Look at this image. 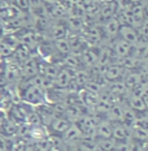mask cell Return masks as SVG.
Returning a JSON list of instances; mask_svg holds the SVG:
<instances>
[{
    "instance_id": "32",
    "label": "cell",
    "mask_w": 148,
    "mask_h": 151,
    "mask_svg": "<svg viewBox=\"0 0 148 151\" xmlns=\"http://www.w3.org/2000/svg\"><path fill=\"white\" fill-rule=\"evenodd\" d=\"M25 151H36L35 150V147H31V146H26V149H25Z\"/></svg>"
},
{
    "instance_id": "14",
    "label": "cell",
    "mask_w": 148,
    "mask_h": 151,
    "mask_svg": "<svg viewBox=\"0 0 148 151\" xmlns=\"http://www.w3.org/2000/svg\"><path fill=\"white\" fill-rule=\"evenodd\" d=\"M68 25L64 24H48V34L53 40L62 39L68 35Z\"/></svg>"
},
{
    "instance_id": "29",
    "label": "cell",
    "mask_w": 148,
    "mask_h": 151,
    "mask_svg": "<svg viewBox=\"0 0 148 151\" xmlns=\"http://www.w3.org/2000/svg\"><path fill=\"white\" fill-rule=\"evenodd\" d=\"M4 124V113L3 112H0V127Z\"/></svg>"
},
{
    "instance_id": "28",
    "label": "cell",
    "mask_w": 148,
    "mask_h": 151,
    "mask_svg": "<svg viewBox=\"0 0 148 151\" xmlns=\"http://www.w3.org/2000/svg\"><path fill=\"white\" fill-rule=\"evenodd\" d=\"M69 1H70V4L77 5V4H81V3H83V0H69Z\"/></svg>"
},
{
    "instance_id": "4",
    "label": "cell",
    "mask_w": 148,
    "mask_h": 151,
    "mask_svg": "<svg viewBox=\"0 0 148 151\" xmlns=\"http://www.w3.org/2000/svg\"><path fill=\"white\" fill-rule=\"evenodd\" d=\"M113 52H114L117 60L119 59H124L126 56L131 55V51H133V45H130L129 42L124 40L122 38H117V39H113V45L111 46Z\"/></svg>"
},
{
    "instance_id": "23",
    "label": "cell",
    "mask_w": 148,
    "mask_h": 151,
    "mask_svg": "<svg viewBox=\"0 0 148 151\" xmlns=\"http://www.w3.org/2000/svg\"><path fill=\"white\" fill-rule=\"evenodd\" d=\"M33 146L35 147L36 151H52L53 150V143H52L51 137L40 138V139L35 141V143Z\"/></svg>"
},
{
    "instance_id": "6",
    "label": "cell",
    "mask_w": 148,
    "mask_h": 151,
    "mask_svg": "<svg viewBox=\"0 0 148 151\" xmlns=\"http://www.w3.org/2000/svg\"><path fill=\"white\" fill-rule=\"evenodd\" d=\"M112 138H114L116 142H127L131 138V129L124 122H114Z\"/></svg>"
},
{
    "instance_id": "1",
    "label": "cell",
    "mask_w": 148,
    "mask_h": 151,
    "mask_svg": "<svg viewBox=\"0 0 148 151\" xmlns=\"http://www.w3.org/2000/svg\"><path fill=\"white\" fill-rule=\"evenodd\" d=\"M75 124L78 125V128L81 129L83 138L87 139H96V125L97 121L95 120V116L94 115H84L79 121H77Z\"/></svg>"
},
{
    "instance_id": "30",
    "label": "cell",
    "mask_w": 148,
    "mask_h": 151,
    "mask_svg": "<svg viewBox=\"0 0 148 151\" xmlns=\"http://www.w3.org/2000/svg\"><path fill=\"white\" fill-rule=\"evenodd\" d=\"M56 1H57V0H43V3H47V4H51V5H53Z\"/></svg>"
},
{
    "instance_id": "26",
    "label": "cell",
    "mask_w": 148,
    "mask_h": 151,
    "mask_svg": "<svg viewBox=\"0 0 148 151\" xmlns=\"http://www.w3.org/2000/svg\"><path fill=\"white\" fill-rule=\"evenodd\" d=\"M14 4H16V7L18 9H21V11H27V9L30 8L29 0H14Z\"/></svg>"
},
{
    "instance_id": "17",
    "label": "cell",
    "mask_w": 148,
    "mask_h": 151,
    "mask_svg": "<svg viewBox=\"0 0 148 151\" xmlns=\"http://www.w3.org/2000/svg\"><path fill=\"white\" fill-rule=\"evenodd\" d=\"M70 125H71V122L69 121L68 119H65L64 116H61V117H55L53 119L52 122L48 125V127L51 128L56 134H64L65 132L70 128Z\"/></svg>"
},
{
    "instance_id": "31",
    "label": "cell",
    "mask_w": 148,
    "mask_h": 151,
    "mask_svg": "<svg viewBox=\"0 0 148 151\" xmlns=\"http://www.w3.org/2000/svg\"><path fill=\"white\" fill-rule=\"evenodd\" d=\"M129 1H130L131 4L137 5V4H139V3H142V0H129Z\"/></svg>"
},
{
    "instance_id": "19",
    "label": "cell",
    "mask_w": 148,
    "mask_h": 151,
    "mask_svg": "<svg viewBox=\"0 0 148 151\" xmlns=\"http://www.w3.org/2000/svg\"><path fill=\"white\" fill-rule=\"evenodd\" d=\"M62 64H65V68L71 69V70L81 69V67H82L81 55H77V53H74V52H70L69 55L62 58Z\"/></svg>"
},
{
    "instance_id": "15",
    "label": "cell",
    "mask_w": 148,
    "mask_h": 151,
    "mask_svg": "<svg viewBox=\"0 0 148 151\" xmlns=\"http://www.w3.org/2000/svg\"><path fill=\"white\" fill-rule=\"evenodd\" d=\"M113 136V122L109 120H102L96 125V138H111Z\"/></svg>"
},
{
    "instance_id": "33",
    "label": "cell",
    "mask_w": 148,
    "mask_h": 151,
    "mask_svg": "<svg viewBox=\"0 0 148 151\" xmlns=\"http://www.w3.org/2000/svg\"><path fill=\"white\" fill-rule=\"evenodd\" d=\"M144 102H146V104H147V111H148V95L144 96Z\"/></svg>"
},
{
    "instance_id": "21",
    "label": "cell",
    "mask_w": 148,
    "mask_h": 151,
    "mask_svg": "<svg viewBox=\"0 0 148 151\" xmlns=\"http://www.w3.org/2000/svg\"><path fill=\"white\" fill-rule=\"evenodd\" d=\"M138 121V115L137 112L134 111V109H131L130 107H125L124 109V119H122V122H124L125 125H127L129 128H131L133 125L137 124Z\"/></svg>"
},
{
    "instance_id": "20",
    "label": "cell",
    "mask_w": 148,
    "mask_h": 151,
    "mask_svg": "<svg viewBox=\"0 0 148 151\" xmlns=\"http://www.w3.org/2000/svg\"><path fill=\"white\" fill-rule=\"evenodd\" d=\"M53 47H55L56 52H59L62 58L71 52V45L68 38H62V39L55 40V42H53Z\"/></svg>"
},
{
    "instance_id": "24",
    "label": "cell",
    "mask_w": 148,
    "mask_h": 151,
    "mask_svg": "<svg viewBox=\"0 0 148 151\" xmlns=\"http://www.w3.org/2000/svg\"><path fill=\"white\" fill-rule=\"evenodd\" d=\"M14 52V45L8 40H0V56H12Z\"/></svg>"
},
{
    "instance_id": "34",
    "label": "cell",
    "mask_w": 148,
    "mask_h": 151,
    "mask_svg": "<svg viewBox=\"0 0 148 151\" xmlns=\"http://www.w3.org/2000/svg\"><path fill=\"white\" fill-rule=\"evenodd\" d=\"M95 151H104V150H100V149H99V147H97V149H96Z\"/></svg>"
},
{
    "instance_id": "7",
    "label": "cell",
    "mask_w": 148,
    "mask_h": 151,
    "mask_svg": "<svg viewBox=\"0 0 148 151\" xmlns=\"http://www.w3.org/2000/svg\"><path fill=\"white\" fill-rule=\"evenodd\" d=\"M36 74H39V63L36 61V59L30 58L21 65V76L26 80H31Z\"/></svg>"
},
{
    "instance_id": "35",
    "label": "cell",
    "mask_w": 148,
    "mask_h": 151,
    "mask_svg": "<svg viewBox=\"0 0 148 151\" xmlns=\"http://www.w3.org/2000/svg\"><path fill=\"white\" fill-rule=\"evenodd\" d=\"M146 151H148V149H147V150H146Z\"/></svg>"
},
{
    "instance_id": "5",
    "label": "cell",
    "mask_w": 148,
    "mask_h": 151,
    "mask_svg": "<svg viewBox=\"0 0 148 151\" xmlns=\"http://www.w3.org/2000/svg\"><path fill=\"white\" fill-rule=\"evenodd\" d=\"M83 139V134H82L81 129L78 128L77 124H71L70 128L62 134V141L65 145H70V146H78V143Z\"/></svg>"
},
{
    "instance_id": "10",
    "label": "cell",
    "mask_w": 148,
    "mask_h": 151,
    "mask_svg": "<svg viewBox=\"0 0 148 151\" xmlns=\"http://www.w3.org/2000/svg\"><path fill=\"white\" fill-rule=\"evenodd\" d=\"M125 73H126V69L122 67L121 64L114 63V64H111L107 68L105 73H104V77H105L107 81H109V82H114V81L122 80Z\"/></svg>"
},
{
    "instance_id": "8",
    "label": "cell",
    "mask_w": 148,
    "mask_h": 151,
    "mask_svg": "<svg viewBox=\"0 0 148 151\" xmlns=\"http://www.w3.org/2000/svg\"><path fill=\"white\" fill-rule=\"evenodd\" d=\"M74 70L68 68H61L55 78V86L60 87V89H68L70 86L71 81H73Z\"/></svg>"
},
{
    "instance_id": "11",
    "label": "cell",
    "mask_w": 148,
    "mask_h": 151,
    "mask_svg": "<svg viewBox=\"0 0 148 151\" xmlns=\"http://www.w3.org/2000/svg\"><path fill=\"white\" fill-rule=\"evenodd\" d=\"M119 38H122L124 40L129 42L130 45L135 46L139 42V34L135 27H133L131 25H122L121 29H119Z\"/></svg>"
},
{
    "instance_id": "25",
    "label": "cell",
    "mask_w": 148,
    "mask_h": 151,
    "mask_svg": "<svg viewBox=\"0 0 148 151\" xmlns=\"http://www.w3.org/2000/svg\"><path fill=\"white\" fill-rule=\"evenodd\" d=\"M27 145L25 143V141L22 138H20V139H16L12 142V146H11V151H25Z\"/></svg>"
},
{
    "instance_id": "13",
    "label": "cell",
    "mask_w": 148,
    "mask_h": 151,
    "mask_svg": "<svg viewBox=\"0 0 148 151\" xmlns=\"http://www.w3.org/2000/svg\"><path fill=\"white\" fill-rule=\"evenodd\" d=\"M92 80V76H91L90 69H77L74 70V76H73V82L77 85L79 89L82 87H86L87 83Z\"/></svg>"
},
{
    "instance_id": "18",
    "label": "cell",
    "mask_w": 148,
    "mask_h": 151,
    "mask_svg": "<svg viewBox=\"0 0 148 151\" xmlns=\"http://www.w3.org/2000/svg\"><path fill=\"white\" fill-rule=\"evenodd\" d=\"M126 104L130 107L131 109H134L137 113H146L147 111V104L144 102V98H139V96H127Z\"/></svg>"
},
{
    "instance_id": "27",
    "label": "cell",
    "mask_w": 148,
    "mask_h": 151,
    "mask_svg": "<svg viewBox=\"0 0 148 151\" xmlns=\"http://www.w3.org/2000/svg\"><path fill=\"white\" fill-rule=\"evenodd\" d=\"M114 151H131L130 142H129V141L127 142H117Z\"/></svg>"
},
{
    "instance_id": "9",
    "label": "cell",
    "mask_w": 148,
    "mask_h": 151,
    "mask_svg": "<svg viewBox=\"0 0 148 151\" xmlns=\"http://www.w3.org/2000/svg\"><path fill=\"white\" fill-rule=\"evenodd\" d=\"M119 29H121V24L118 22L117 17H112L107 20L103 25V33L108 39H116L119 35Z\"/></svg>"
},
{
    "instance_id": "2",
    "label": "cell",
    "mask_w": 148,
    "mask_h": 151,
    "mask_svg": "<svg viewBox=\"0 0 148 151\" xmlns=\"http://www.w3.org/2000/svg\"><path fill=\"white\" fill-rule=\"evenodd\" d=\"M22 96L30 104H42L43 100L46 99V91L30 81V86H27V89Z\"/></svg>"
},
{
    "instance_id": "12",
    "label": "cell",
    "mask_w": 148,
    "mask_h": 151,
    "mask_svg": "<svg viewBox=\"0 0 148 151\" xmlns=\"http://www.w3.org/2000/svg\"><path fill=\"white\" fill-rule=\"evenodd\" d=\"M122 81L125 82L129 91H131L133 89H135L138 85H140L142 82H143L142 72H139V70H126Z\"/></svg>"
},
{
    "instance_id": "16",
    "label": "cell",
    "mask_w": 148,
    "mask_h": 151,
    "mask_svg": "<svg viewBox=\"0 0 148 151\" xmlns=\"http://www.w3.org/2000/svg\"><path fill=\"white\" fill-rule=\"evenodd\" d=\"M124 109H125V106L121 104V103L113 104L105 115L107 120L112 121L113 124H114V122H122V119H124Z\"/></svg>"
},
{
    "instance_id": "22",
    "label": "cell",
    "mask_w": 148,
    "mask_h": 151,
    "mask_svg": "<svg viewBox=\"0 0 148 151\" xmlns=\"http://www.w3.org/2000/svg\"><path fill=\"white\" fill-rule=\"evenodd\" d=\"M96 143H97V147L104 151H114L116 145H117L114 138H112V137L111 138H96Z\"/></svg>"
},
{
    "instance_id": "3",
    "label": "cell",
    "mask_w": 148,
    "mask_h": 151,
    "mask_svg": "<svg viewBox=\"0 0 148 151\" xmlns=\"http://www.w3.org/2000/svg\"><path fill=\"white\" fill-rule=\"evenodd\" d=\"M99 55L100 51L99 48H95V47H86L84 51L81 53V61H82V67L87 68V69H92L97 65V61H99Z\"/></svg>"
}]
</instances>
